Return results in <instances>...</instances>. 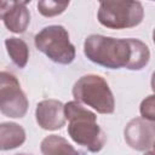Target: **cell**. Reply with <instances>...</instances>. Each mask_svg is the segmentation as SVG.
<instances>
[{
	"instance_id": "cell-11",
	"label": "cell",
	"mask_w": 155,
	"mask_h": 155,
	"mask_svg": "<svg viewBox=\"0 0 155 155\" xmlns=\"http://www.w3.org/2000/svg\"><path fill=\"white\" fill-rule=\"evenodd\" d=\"M40 150L42 155H80L65 138L57 134L44 138L40 144Z\"/></svg>"
},
{
	"instance_id": "cell-12",
	"label": "cell",
	"mask_w": 155,
	"mask_h": 155,
	"mask_svg": "<svg viewBox=\"0 0 155 155\" xmlns=\"http://www.w3.org/2000/svg\"><path fill=\"white\" fill-rule=\"evenodd\" d=\"M6 51L12 62L18 68H24L29 59V47L27 42L18 38H7L5 40Z\"/></svg>"
},
{
	"instance_id": "cell-14",
	"label": "cell",
	"mask_w": 155,
	"mask_h": 155,
	"mask_svg": "<svg viewBox=\"0 0 155 155\" xmlns=\"http://www.w3.org/2000/svg\"><path fill=\"white\" fill-rule=\"evenodd\" d=\"M155 102H154V94L148 96L145 99L142 101L139 111L142 115V119H145L148 121H154L155 120Z\"/></svg>"
},
{
	"instance_id": "cell-3",
	"label": "cell",
	"mask_w": 155,
	"mask_h": 155,
	"mask_svg": "<svg viewBox=\"0 0 155 155\" xmlns=\"http://www.w3.org/2000/svg\"><path fill=\"white\" fill-rule=\"evenodd\" d=\"M73 96L78 103L93 108L99 114H113L115 99L108 82L99 75L81 76L73 86Z\"/></svg>"
},
{
	"instance_id": "cell-8",
	"label": "cell",
	"mask_w": 155,
	"mask_h": 155,
	"mask_svg": "<svg viewBox=\"0 0 155 155\" xmlns=\"http://www.w3.org/2000/svg\"><path fill=\"white\" fill-rule=\"evenodd\" d=\"M38 125L47 131L61 130L65 125L64 104L57 99H45L38 103L35 109Z\"/></svg>"
},
{
	"instance_id": "cell-2",
	"label": "cell",
	"mask_w": 155,
	"mask_h": 155,
	"mask_svg": "<svg viewBox=\"0 0 155 155\" xmlns=\"http://www.w3.org/2000/svg\"><path fill=\"white\" fill-rule=\"evenodd\" d=\"M65 120L69 121L70 138L91 153H98L107 143V134L97 124V116L76 101L64 104Z\"/></svg>"
},
{
	"instance_id": "cell-9",
	"label": "cell",
	"mask_w": 155,
	"mask_h": 155,
	"mask_svg": "<svg viewBox=\"0 0 155 155\" xmlns=\"http://www.w3.org/2000/svg\"><path fill=\"white\" fill-rule=\"evenodd\" d=\"M28 1H15L12 8L4 17L5 27L16 34L24 33L30 22V13L27 8Z\"/></svg>"
},
{
	"instance_id": "cell-16",
	"label": "cell",
	"mask_w": 155,
	"mask_h": 155,
	"mask_svg": "<svg viewBox=\"0 0 155 155\" xmlns=\"http://www.w3.org/2000/svg\"><path fill=\"white\" fill-rule=\"evenodd\" d=\"M144 155H153V151H151V150H150V151H148V153H145V154H144Z\"/></svg>"
},
{
	"instance_id": "cell-7",
	"label": "cell",
	"mask_w": 155,
	"mask_h": 155,
	"mask_svg": "<svg viewBox=\"0 0 155 155\" xmlns=\"http://www.w3.org/2000/svg\"><path fill=\"white\" fill-rule=\"evenodd\" d=\"M154 122L142 117L132 119L124 131L126 143L137 151L151 150L154 145Z\"/></svg>"
},
{
	"instance_id": "cell-5",
	"label": "cell",
	"mask_w": 155,
	"mask_h": 155,
	"mask_svg": "<svg viewBox=\"0 0 155 155\" xmlns=\"http://www.w3.org/2000/svg\"><path fill=\"white\" fill-rule=\"evenodd\" d=\"M35 47L58 64H70L75 58V47L69 40L67 29L62 25H48L34 38Z\"/></svg>"
},
{
	"instance_id": "cell-4",
	"label": "cell",
	"mask_w": 155,
	"mask_h": 155,
	"mask_svg": "<svg viewBox=\"0 0 155 155\" xmlns=\"http://www.w3.org/2000/svg\"><path fill=\"white\" fill-rule=\"evenodd\" d=\"M144 8L139 1H102L98 22L109 29H127L142 23Z\"/></svg>"
},
{
	"instance_id": "cell-1",
	"label": "cell",
	"mask_w": 155,
	"mask_h": 155,
	"mask_svg": "<svg viewBox=\"0 0 155 155\" xmlns=\"http://www.w3.org/2000/svg\"><path fill=\"white\" fill-rule=\"evenodd\" d=\"M84 53L91 62L109 69L140 70L150 59L149 47L138 39H116L98 34L86 38Z\"/></svg>"
},
{
	"instance_id": "cell-10",
	"label": "cell",
	"mask_w": 155,
	"mask_h": 155,
	"mask_svg": "<svg viewBox=\"0 0 155 155\" xmlns=\"http://www.w3.org/2000/svg\"><path fill=\"white\" fill-rule=\"evenodd\" d=\"M25 142V131L16 122L0 124V150H11Z\"/></svg>"
},
{
	"instance_id": "cell-17",
	"label": "cell",
	"mask_w": 155,
	"mask_h": 155,
	"mask_svg": "<svg viewBox=\"0 0 155 155\" xmlns=\"http://www.w3.org/2000/svg\"><path fill=\"white\" fill-rule=\"evenodd\" d=\"M17 155H29V154H17Z\"/></svg>"
},
{
	"instance_id": "cell-15",
	"label": "cell",
	"mask_w": 155,
	"mask_h": 155,
	"mask_svg": "<svg viewBox=\"0 0 155 155\" xmlns=\"http://www.w3.org/2000/svg\"><path fill=\"white\" fill-rule=\"evenodd\" d=\"M15 5V1H2L0 0V19H4L6 13L12 8Z\"/></svg>"
},
{
	"instance_id": "cell-6",
	"label": "cell",
	"mask_w": 155,
	"mask_h": 155,
	"mask_svg": "<svg viewBox=\"0 0 155 155\" xmlns=\"http://www.w3.org/2000/svg\"><path fill=\"white\" fill-rule=\"evenodd\" d=\"M28 98L17 78L8 71H0V113L7 117L19 119L28 111Z\"/></svg>"
},
{
	"instance_id": "cell-13",
	"label": "cell",
	"mask_w": 155,
	"mask_h": 155,
	"mask_svg": "<svg viewBox=\"0 0 155 155\" xmlns=\"http://www.w3.org/2000/svg\"><path fill=\"white\" fill-rule=\"evenodd\" d=\"M69 6V2H58V1H39L38 10L45 17H54L65 11Z\"/></svg>"
}]
</instances>
